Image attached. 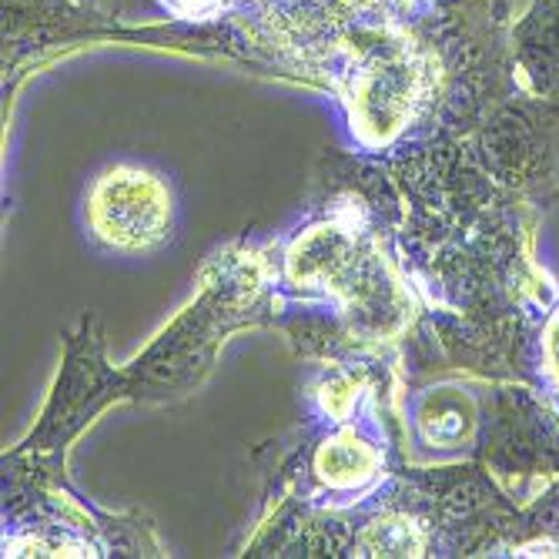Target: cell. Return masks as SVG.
I'll return each mask as SVG.
<instances>
[{
	"instance_id": "cell-1",
	"label": "cell",
	"mask_w": 559,
	"mask_h": 559,
	"mask_svg": "<svg viewBox=\"0 0 559 559\" xmlns=\"http://www.w3.org/2000/svg\"><path fill=\"white\" fill-rule=\"evenodd\" d=\"M87 228L115 251H151L175 228V194L162 175L118 165L87 191Z\"/></svg>"
},
{
	"instance_id": "cell-2",
	"label": "cell",
	"mask_w": 559,
	"mask_h": 559,
	"mask_svg": "<svg viewBox=\"0 0 559 559\" xmlns=\"http://www.w3.org/2000/svg\"><path fill=\"white\" fill-rule=\"evenodd\" d=\"M352 118L379 141L392 138L402 121L413 115V100L419 94V74L402 58H376L352 91Z\"/></svg>"
},
{
	"instance_id": "cell-3",
	"label": "cell",
	"mask_w": 559,
	"mask_h": 559,
	"mask_svg": "<svg viewBox=\"0 0 559 559\" xmlns=\"http://www.w3.org/2000/svg\"><path fill=\"white\" fill-rule=\"evenodd\" d=\"M413 426L429 452H463L479 426L476 395L463 385H432L413 405Z\"/></svg>"
},
{
	"instance_id": "cell-4",
	"label": "cell",
	"mask_w": 559,
	"mask_h": 559,
	"mask_svg": "<svg viewBox=\"0 0 559 559\" xmlns=\"http://www.w3.org/2000/svg\"><path fill=\"white\" fill-rule=\"evenodd\" d=\"M312 469L332 496H355L379 479L382 449L362 429H338L319 445Z\"/></svg>"
},
{
	"instance_id": "cell-5",
	"label": "cell",
	"mask_w": 559,
	"mask_h": 559,
	"mask_svg": "<svg viewBox=\"0 0 559 559\" xmlns=\"http://www.w3.org/2000/svg\"><path fill=\"white\" fill-rule=\"evenodd\" d=\"M423 536L416 533L413 523L405 520H385L376 523L366 539H362V552L359 556H423Z\"/></svg>"
},
{
	"instance_id": "cell-6",
	"label": "cell",
	"mask_w": 559,
	"mask_h": 559,
	"mask_svg": "<svg viewBox=\"0 0 559 559\" xmlns=\"http://www.w3.org/2000/svg\"><path fill=\"white\" fill-rule=\"evenodd\" d=\"M543 379L559 395V309L549 316L543 329Z\"/></svg>"
}]
</instances>
